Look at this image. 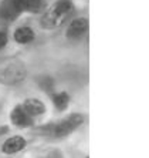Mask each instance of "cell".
<instances>
[{
    "mask_svg": "<svg viewBox=\"0 0 149 158\" xmlns=\"http://www.w3.org/2000/svg\"><path fill=\"white\" fill-rule=\"evenodd\" d=\"M73 12V3L70 0H58L41 19L44 29H56L64 23L65 17Z\"/></svg>",
    "mask_w": 149,
    "mask_h": 158,
    "instance_id": "6da1fadb",
    "label": "cell"
},
{
    "mask_svg": "<svg viewBox=\"0 0 149 158\" xmlns=\"http://www.w3.org/2000/svg\"><path fill=\"white\" fill-rule=\"evenodd\" d=\"M26 67L23 63H11L0 71V83L6 86H13L26 79Z\"/></svg>",
    "mask_w": 149,
    "mask_h": 158,
    "instance_id": "7a4b0ae2",
    "label": "cell"
},
{
    "mask_svg": "<svg viewBox=\"0 0 149 158\" xmlns=\"http://www.w3.org/2000/svg\"><path fill=\"white\" fill-rule=\"evenodd\" d=\"M83 116L79 114H73V116L67 117L65 120H63L61 123H58L57 126L51 127V134L54 137H65V135L71 134L74 130H77L81 124H83Z\"/></svg>",
    "mask_w": 149,
    "mask_h": 158,
    "instance_id": "3957f363",
    "label": "cell"
},
{
    "mask_svg": "<svg viewBox=\"0 0 149 158\" xmlns=\"http://www.w3.org/2000/svg\"><path fill=\"white\" fill-rule=\"evenodd\" d=\"M27 0H3L0 5V17L6 20H14L21 12L26 10Z\"/></svg>",
    "mask_w": 149,
    "mask_h": 158,
    "instance_id": "277c9868",
    "label": "cell"
},
{
    "mask_svg": "<svg viewBox=\"0 0 149 158\" xmlns=\"http://www.w3.org/2000/svg\"><path fill=\"white\" fill-rule=\"evenodd\" d=\"M10 118H11V123H13L14 126L21 127V128H24V127H30L33 124V118L26 113V110H24L21 106L14 107V110L11 111Z\"/></svg>",
    "mask_w": 149,
    "mask_h": 158,
    "instance_id": "5b68a950",
    "label": "cell"
},
{
    "mask_svg": "<svg viewBox=\"0 0 149 158\" xmlns=\"http://www.w3.org/2000/svg\"><path fill=\"white\" fill-rule=\"evenodd\" d=\"M87 29H88L87 19H75L71 22L70 27L67 30V36L70 39H78L87 32Z\"/></svg>",
    "mask_w": 149,
    "mask_h": 158,
    "instance_id": "8992f818",
    "label": "cell"
},
{
    "mask_svg": "<svg viewBox=\"0 0 149 158\" xmlns=\"http://www.w3.org/2000/svg\"><path fill=\"white\" fill-rule=\"evenodd\" d=\"M24 147H26V140L23 137L16 135V137H11V138L5 141V144H3V153H6V154L19 153Z\"/></svg>",
    "mask_w": 149,
    "mask_h": 158,
    "instance_id": "52a82bcc",
    "label": "cell"
},
{
    "mask_svg": "<svg viewBox=\"0 0 149 158\" xmlns=\"http://www.w3.org/2000/svg\"><path fill=\"white\" fill-rule=\"evenodd\" d=\"M23 108L26 110L30 117H36V116H41L43 113L46 111V107L40 100H36V98H28L24 101Z\"/></svg>",
    "mask_w": 149,
    "mask_h": 158,
    "instance_id": "ba28073f",
    "label": "cell"
},
{
    "mask_svg": "<svg viewBox=\"0 0 149 158\" xmlns=\"http://www.w3.org/2000/svg\"><path fill=\"white\" fill-rule=\"evenodd\" d=\"M33 39H34V33L30 27H20L14 33V40L17 43H21V44L30 43Z\"/></svg>",
    "mask_w": 149,
    "mask_h": 158,
    "instance_id": "9c48e42d",
    "label": "cell"
},
{
    "mask_svg": "<svg viewBox=\"0 0 149 158\" xmlns=\"http://www.w3.org/2000/svg\"><path fill=\"white\" fill-rule=\"evenodd\" d=\"M53 101H54V106H56L58 110H65L68 107V103H70V97L67 93H58L53 97Z\"/></svg>",
    "mask_w": 149,
    "mask_h": 158,
    "instance_id": "30bf717a",
    "label": "cell"
},
{
    "mask_svg": "<svg viewBox=\"0 0 149 158\" xmlns=\"http://www.w3.org/2000/svg\"><path fill=\"white\" fill-rule=\"evenodd\" d=\"M43 7H44V0H27V5H26V10L33 13H38Z\"/></svg>",
    "mask_w": 149,
    "mask_h": 158,
    "instance_id": "8fae6325",
    "label": "cell"
},
{
    "mask_svg": "<svg viewBox=\"0 0 149 158\" xmlns=\"http://www.w3.org/2000/svg\"><path fill=\"white\" fill-rule=\"evenodd\" d=\"M38 84L44 91H51L53 90V86H54V81H53L51 77H41L38 80Z\"/></svg>",
    "mask_w": 149,
    "mask_h": 158,
    "instance_id": "7c38bea8",
    "label": "cell"
},
{
    "mask_svg": "<svg viewBox=\"0 0 149 158\" xmlns=\"http://www.w3.org/2000/svg\"><path fill=\"white\" fill-rule=\"evenodd\" d=\"M6 43H7V36H6V33L0 32V49H3V47L6 46Z\"/></svg>",
    "mask_w": 149,
    "mask_h": 158,
    "instance_id": "4fadbf2b",
    "label": "cell"
},
{
    "mask_svg": "<svg viewBox=\"0 0 149 158\" xmlns=\"http://www.w3.org/2000/svg\"><path fill=\"white\" fill-rule=\"evenodd\" d=\"M46 158H60V154L58 153H51L50 155H47Z\"/></svg>",
    "mask_w": 149,
    "mask_h": 158,
    "instance_id": "5bb4252c",
    "label": "cell"
}]
</instances>
